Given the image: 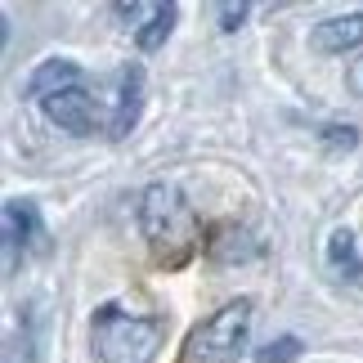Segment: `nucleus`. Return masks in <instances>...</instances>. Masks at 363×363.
<instances>
[{
  "label": "nucleus",
  "mask_w": 363,
  "mask_h": 363,
  "mask_svg": "<svg viewBox=\"0 0 363 363\" xmlns=\"http://www.w3.org/2000/svg\"><path fill=\"white\" fill-rule=\"evenodd\" d=\"M139 233L157 264H184L198 251V220L175 184H148L139 193Z\"/></svg>",
  "instance_id": "f257e3e1"
},
{
  "label": "nucleus",
  "mask_w": 363,
  "mask_h": 363,
  "mask_svg": "<svg viewBox=\"0 0 363 363\" xmlns=\"http://www.w3.org/2000/svg\"><path fill=\"white\" fill-rule=\"evenodd\" d=\"M90 337L99 363H152L162 354L166 323L157 314H125L117 305H104L90 318Z\"/></svg>",
  "instance_id": "f03ea898"
},
{
  "label": "nucleus",
  "mask_w": 363,
  "mask_h": 363,
  "mask_svg": "<svg viewBox=\"0 0 363 363\" xmlns=\"http://www.w3.org/2000/svg\"><path fill=\"white\" fill-rule=\"evenodd\" d=\"M251 332V301H229L189 332L184 363H233Z\"/></svg>",
  "instance_id": "7ed1b4c3"
},
{
  "label": "nucleus",
  "mask_w": 363,
  "mask_h": 363,
  "mask_svg": "<svg viewBox=\"0 0 363 363\" xmlns=\"http://www.w3.org/2000/svg\"><path fill=\"white\" fill-rule=\"evenodd\" d=\"M40 108H45V117L59 125V130H67V135H94V130H108V125H113V113L81 86L54 94V99H45Z\"/></svg>",
  "instance_id": "20e7f679"
},
{
  "label": "nucleus",
  "mask_w": 363,
  "mask_h": 363,
  "mask_svg": "<svg viewBox=\"0 0 363 363\" xmlns=\"http://www.w3.org/2000/svg\"><path fill=\"white\" fill-rule=\"evenodd\" d=\"M18 251H45V229L32 202H5V269H18Z\"/></svg>",
  "instance_id": "39448f33"
},
{
  "label": "nucleus",
  "mask_w": 363,
  "mask_h": 363,
  "mask_svg": "<svg viewBox=\"0 0 363 363\" xmlns=\"http://www.w3.org/2000/svg\"><path fill=\"white\" fill-rule=\"evenodd\" d=\"M310 45H314L318 54H345V50H359V45H363V9H354V13H337V18L314 23Z\"/></svg>",
  "instance_id": "423d86ee"
},
{
  "label": "nucleus",
  "mask_w": 363,
  "mask_h": 363,
  "mask_svg": "<svg viewBox=\"0 0 363 363\" xmlns=\"http://www.w3.org/2000/svg\"><path fill=\"white\" fill-rule=\"evenodd\" d=\"M139 104H144V72L139 67H125L117 77V94H113V125H108V135H125L130 125L139 121Z\"/></svg>",
  "instance_id": "0eeeda50"
},
{
  "label": "nucleus",
  "mask_w": 363,
  "mask_h": 363,
  "mask_svg": "<svg viewBox=\"0 0 363 363\" xmlns=\"http://www.w3.org/2000/svg\"><path fill=\"white\" fill-rule=\"evenodd\" d=\"M81 81V67L72 63V59H50V63H40L36 72H32V81H27V94L32 99H54V94H63V90H72Z\"/></svg>",
  "instance_id": "6e6552de"
},
{
  "label": "nucleus",
  "mask_w": 363,
  "mask_h": 363,
  "mask_svg": "<svg viewBox=\"0 0 363 363\" xmlns=\"http://www.w3.org/2000/svg\"><path fill=\"white\" fill-rule=\"evenodd\" d=\"M206 256H211V260H225V264H233V260H251V256H260V242L251 238L247 229L225 225V229H216L211 238H206Z\"/></svg>",
  "instance_id": "1a4fd4ad"
},
{
  "label": "nucleus",
  "mask_w": 363,
  "mask_h": 363,
  "mask_svg": "<svg viewBox=\"0 0 363 363\" xmlns=\"http://www.w3.org/2000/svg\"><path fill=\"white\" fill-rule=\"evenodd\" d=\"M171 27H175V5H157L152 9V18L135 32V40H139V50H157L166 36H171Z\"/></svg>",
  "instance_id": "9d476101"
},
{
  "label": "nucleus",
  "mask_w": 363,
  "mask_h": 363,
  "mask_svg": "<svg viewBox=\"0 0 363 363\" xmlns=\"http://www.w3.org/2000/svg\"><path fill=\"white\" fill-rule=\"evenodd\" d=\"M328 260L337 264V269H345V274H354L359 269V256H354V233L350 229H337L328 238Z\"/></svg>",
  "instance_id": "9b49d317"
},
{
  "label": "nucleus",
  "mask_w": 363,
  "mask_h": 363,
  "mask_svg": "<svg viewBox=\"0 0 363 363\" xmlns=\"http://www.w3.org/2000/svg\"><path fill=\"white\" fill-rule=\"evenodd\" d=\"M5 363H36V332L32 328H13L5 341Z\"/></svg>",
  "instance_id": "f8f14e48"
},
{
  "label": "nucleus",
  "mask_w": 363,
  "mask_h": 363,
  "mask_svg": "<svg viewBox=\"0 0 363 363\" xmlns=\"http://www.w3.org/2000/svg\"><path fill=\"white\" fill-rule=\"evenodd\" d=\"M296 354H301V341L296 337H278V341H269L256 354V363H287V359H296Z\"/></svg>",
  "instance_id": "ddd939ff"
},
{
  "label": "nucleus",
  "mask_w": 363,
  "mask_h": 363,
  "mask_svg": "<svg viewBox=\"0 0 363 363\" xmlns=\"http://www.w3.org/2000/svg\"><path fill=\"white\" fill-rule=\"evenodd\" d=\"M323 144L328 148H354L359 135H354V125H323Z\"/></svg>",
  "instance_id": "4468645a"
},
{
  "label": "nucleus",
  "mask_w": 363,
  "mask_h": 363,
  "mask_svg": "<svg viewBox=\"0 0 363 363\" xmlns=\"http://www.w3.org/2000/svg\"><path fill=\"white\" fill-rule=\"evenodd\" d=\"M242 18H247V5H220V27H225V32L242 27Z\"/></svg>",
  "instance_id": "2eb2a0df"
},
{
  "label": "nucleus",
  "mask_w": 363,
  "mask_h": 363,
  "mask_svg": "<svg viewBox=\"0 0 363 363\" xmlns=\"http://www.w3.org/2000/svg\"><path fill=\"white\" fill-rule=\"evenodd\" d=\"M345 86H350L359 99H363V59H354V63H350V72H345Z\"/></svg>",
  "instance_id": "dca6fc26"
}]
</instances>
